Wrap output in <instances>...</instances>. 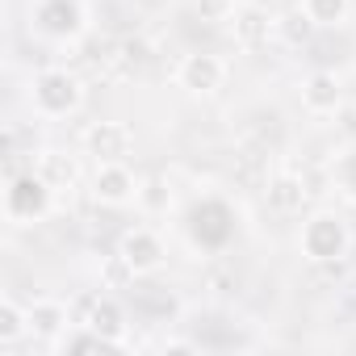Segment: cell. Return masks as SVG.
I'll return each mask as SVG.
<instances>
[{"label": "cell", "instance_id": "6da1fadb", "mask_svg": "<svg viewBox=\"0 0 356 356\" xmlns=\"http://www.w3.org/2000/svg\"><path fill=\"white\" fill-rule=\"evenodd\" d=\"M185 231H189V243L193 248L218 256V252H227L235 243L239 218H235L231 202H222V197H197L189 206V214H185Z\"/></svg>", "mask_w": 356, "mask_h": 356}, {"label": "cell", "instance_id": "7a4b0ae2", "mask_svg": "<svg viewBox=\"0 0 356 356\" xmlns=\"http://www.w3.org/2000/svg\"><path fill=\"white\" fill-rule=\"evenodd\" d=\"M30 97H34V109L42 118H67V113L80 109L84 88H80V80L67 67H47V72L34 76V92Z\"/></svg>", "mask_w": 356, "mask_h": 356}, {"label": "cell", "instance_id": "3957f363", "mask_svg": "<svg viewBox=\"0 0 356 356\" xmlns=\"http://www.w3.org/2000/svg\"><path fill=\"white\" fill-rule=\"evenodd\" d=\"M302 252L314 264L343 260L348 256V227H343V218L339 214H327V210L314 214V218H306L302 222Z\"/></svg>", "mask_w": 356, "mask_h": 356}, {"label": "cell", "instance_id": "277c9868", "mask_svg": "<svg viewBox=\"0 0 356 356\" xmlns=\"http://www.w3.org/2000/svg\"><path fill=\"white\" fill-rule=\"evenodd\" d=\"M51 193L55 189L42 181L38 172H22L5 189V210H9L13 222H38V218L51 214Z\"/></svg>", "mask_w": 356, "mask_h": 356}, {"label": "cell", "instance_id": "5b68a950", "mask_svg": "<svg viewBox=\"0 0 356 356\" xmlns=\"http://www.w3.org/2000/svg\"><path fill=\"white\" fill-rule=\"evenodd\" d=\"M34 26H38V34H47V38L72 42V38L84 34L88 13H84L80 0H38V5H34Z\"/></svg>", "mask_w": 356, "mask_h": 356}, {"label": "cell", "instance_id": "8992f818", "mask_svg": "<svg viewBox=\"0 0 356 356\" xmlns=\"http://www.w3.org/2000/svg\"><path fill=\"white\" fill-rule=\"evenodd\" d=\"M222 80H227V63L218 55H210V51H193V55L181 59V67H176V84H181L185 92H193V97L218 92Z\"/></svg>", "mask_w": 356, "mask_h": 356}, {"label": "cell", "instance_id": "52a82bcc", "mask_svg": "<svg viewBox=\"0 0 356 356\" xmlns=\"http://www.w3.org/2000/svg\"><path fill=\"white\" fill-rule=\"evenodd\" d=\"M118 256H122V264H126V273H134V277H147V273H155L159 264H163V239L155 235V231H147V227H134V231H126L122 235V248H118Z\"/></svg>", "mask_w": 356, "mask_h": 356}, {"label": "cell", "instance_id": "ba28073f", "mask_svg": "<svg viewBox=\"0 0 356 356\" xmlns=\"http://www.w3.org/2000/svg\"><path fill=\"white\" fill-rule=\"evenodd\" d=\"M92 197H97L101 206H126V202L138 197V181H134V172L126 168V159H118V163H97Z\"/></svg>", "mask_w": 356, "mask_h": 356}, {"label": "cell", "instance_id": "9c48e42d", "mask_svg": "<svg viewBox=\"0 0 356 356\" xmlns=\"http://www.w3.org/2000/svg\"><path fill=\"white\" fill-rule=\"evenodd\" d=\"M84 147H88V155H97V163H118L130 155L134 138H130L126 122H92L84 134Z\"/></svg>", "mask_w": 356, "mask_h": 356}, {"label": "cell", "instance_id": "30bf717a", "mask_svg": "<svg viewBox=\"0 0 356 356\" xmlns=\"http://www.w3.org/2000/svg\"><path fill=\"white\" fill-rule=\"evenodd\" d=\"M343 101V88H339V76L335 72H310L302 80V105L310 113H335Z\"/></svg>", "mask_w": 356, "mask_h": 356}, {"label": "cell", "instance_id": "8fae6325", "mask_svg": "<svg viewBox=\"0 0 356 356\" xmlns=\"http://www.w3.org/2000/svg\"><path fill=\"white\" fill-rule=\"evenodd\" d=\"M26 310H30V331L42 335V339H55V335L67 327V306L55 302V298H38V302L26 306Z\"/></svg>", "mask_w": 356, "mask_h": 356}, {"label": "cell", "instance_id": "7c38bea8", "mask_svg": "<svg viewBox=\"0 0 356 356\" xmlns=\"http://www.w3.org/2000/svg\"><path fill=\"white\" fill-rule=\"evenodd\" d=\"M84 323H88L92 331L109 335V339H122V331H126V314H122V306H118L113 298H97Z\"/></svg>", "mask_w": 356, "mask_h": 356}, {"label": "cell", "instance_id": "4fadbf2b", "mask_svg": "<svg viewBox=\"0 0 356 356\" xmlns=\"http://www.w3.org/2000/svg\"><path fill=\"white\" fill-rule=\"evenodd\" d=\"M34 172L42 176L51 189H63V185H72V181H76V159H67L63 151H42Z\"/></svg>", "mask_w": 356, "mask_h": 356}, {"label": "cell", "instance_id": "5bb4252c", "mask_svg": "<svg viewBox=\"0 0 356 356\" xmlns=\"http://www.w3.org/2000/svg\"><path fill=\"white\" fill-rule=\"evenodd\" d=\"M302 202H306V185L293 181V176H281V181L268 185V206H273V210L293 214V210H302Z\"/></svg>", "mask_w": 356, "mask_h": 356}, {"label": "cell", "instance_id": "9a60e30c", "mask_svg": "<svg viewBox=\"0 0 356 356\" xmlns=\"http://www.w3.org/2000/svg\"><path fill=\"white\" fill-rule=\"evenodd\" d=\"M314 26H323V30H331V26H343L348 22V0H302L298 5Z\"/></svg>", "mask_w": 356, "mask_h": 356}, {"label": "cell", "instance_id": "2e32d148", "mask_svg": "<svg viewBox=\"0 0 356 356\" xmlns=\"http://www.w3.org/2000/svg\"><path fill=\"white\" fill-rule=\"evenodd\" d=\"M268 38V17L260 9H243L235 13V42L239 47H260Z\"/></svg>", "mask_w": 356, "mask_h": 356}, {"label": "cell", "instance_id": "e0dca14e", "mask_svg": "<svg viewBox=\"0 0 356 356\" xmlns=\"http://www.w3.org/2000/svg\"><path fill=\"white\" fill-rule=\"evenodd\" d=\"M22 331H30V310L17 306L13 298L0 302V343H13Z\"/></svg>", "mask_w": 356, "mask_h": 356}, {"label": "cell", "instance_id": "ac0fdd59", "mask_svg": "<svg viewBox=\"0 0 356 356\" xmlns=\"http://www.w3.org/2000/svg\"><path fill=\"white\" fill-rule=\"evenodd\" d=\"M335 181L356 197V151H352V155H339V163H335Z\"/></svg>", "mask_w": 356, "mask_h": 356}, {"label": "cell", "instance_id": "d6986e66", "mask_svg": "<svg viewBox=\"0 0 356 356\" xmlns=\"http://www.w3.org/2000/svg\"><path fill=\"white\" fill-rule=\"evenodd\" d=\"M310 26H314V22L298 9V13H289V17H285V26H281V30H285V38H289V42H298V38H306V34H310Z\"/></svg>", "mask_w": 356, "mask_h": 356}]
</instances>
